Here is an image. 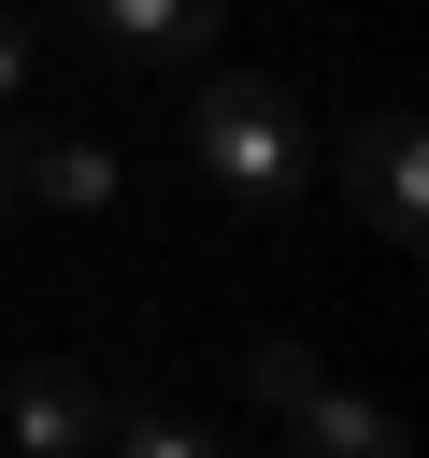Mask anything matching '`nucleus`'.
I'll list each match as a JSON object with an SVG mask.
<instances>
[{
	"label": "nucleus",
	"mask_w": 429,
	"mask_h": 458,
	"mask_svg": "<svg viewBox=\"0 0 429 458\" xmlns=\"http://www.w3.org/2000/svg\"><path fill=\"white\" fill-rule=\"evenodd\" d=\"M186 157H200V186H229L243 215H300V186H315V157H300V100H286L272 72H214L200 114H186Z\"/></svg>",
	"instance_id": "nucleus-1"
},
{
	"label": "nucleus",
	"mask_w": 429,
	"mask_h": 458,
	"mask_svg": "<svg viewBox=\"0 0 429 458\" xmlns=\"http://www.w3.org/2000/svg\"><path fill=\"white\" fill-rule=\"evenodd\" d=\"M358 215H372L386 243L429 229V143H415V114H372V129H358Z\"/></svg>",
	"instance_id": "nucleus-2"
},
{
	"label": "nucleus",
	"mask_w": 429,
	"mask_h": 458,
	"mask_svg": "<svg viewBox=\"0 0 429 458\" xmlns=\"http://www.w3.org/2000/svg\"><path fill=\"white\" fill-rule=\"evenodd\" d=\"M100 415H114V401H100L86 372H29V386H14V458H100Z\"/></svg>",
	"instance_id": "nucleus-3"
},
{
	"label": "nucleus",
	"mask_w": 429,
	"mask_h": 458,
	"mask_svg": "<svg viewBox=\"0 0 429 458\" xmlns=\"http://www.w3.org/2000/svg\"><path fill=\"white\" fill-rule=\"evenodd\" d=\"M286 429H300V458H415V444H400V415H386V401H358V386L286 401Z\"/></svg>",
	"instance_id": "nucleus-4"
},
{
	"label": "nucleus",
	"mask_w": 429,
	"mask_h": 458,
	"mask_svg": "<svg viewBox=\"0 0 429 458\" xmlns=\"http://www.w3.org/2000/svg\"><path fill=\"white\" fill-rule=\"evenodd\" d=\"M86 29L129 43V57H200V43L229 29V0H86Z\"/></svg>",
	"instance_id": "nucleus-5"
},
{
	"label": "nucleus",
	"mask_w": 429,
	"mask_h": 458,
	"mask_svg": "<svg viewBox=\"0 0 429 458\" xmlns=\"http://www.w3.org/2000/svg\"><path fill=\"white\" fill-rule=\"evenodd\" d=\"M29 200H57V215H114L129 172H114V143H29Z\"/></svg>",
	"instance_id": "nucleus-6"
},
{
	"label": "nucleus",
	"mask_w": 429,
	"mask_h": 458,
	"mask_svg": "<svg viewBox=\"0 0 429 458\" xmlns=\"http://www.w3.org/2000/svg\"><path fill=\"white\" fill-rule=\"evenodd\" d=\"M100 458H229L200 415H172V401H129V415H100Z\"/></svg>",
	"instance_id": "nucleus-7"
},
{
	"label": "nucleus",
	"mask_w": 429,
	"mask_h": 458,
	"mask_svg": "<svg viewBox=\"0 0 429 458\" xmlns=\"http://www.w3.org/2000/svg\"><path fill=\"white\" fill-rule=\"evenodd\" d=\"M243 386H257V401L286 415V401H315L329 372H315V344H257V358H243Z\"/></svg>",
	"instance_id": "nucleus-8"
},
{
	"label": "nucleus",
	"mask_w": 429,
	"mask_h": 458,
	"mask_svg": "<svg viewBox=\"0 0 429 458\" xmlns=\"http://www.w3.org/2000/svg\"><path fill=\"white\" fill-rule=\"evenodd\" d=\"M14 86H29V29L0 14V100H14Z\"/></svg>",
	"instance_id": "nucleus-9"
},
{
	"label": "nucleus",
	"mask_w": 429,
	"mask_h": 458,
	"mask_svg": "<svg viewBox=\"0 0 429 458\" xmlns=\"http://www.w3.org/2000/svg\"><path fill=\"white\" fill-rule=\"evenodd\" d=\"M0 200H14V157H0Z\"/></svg>",
	"instance_id": "nucleus-10"
}]
</instances>
